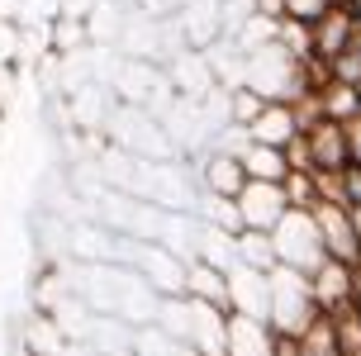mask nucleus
Segmentation results:
<instances>
[{
  "label": "nucleus",
  "instance_id": "nucleus-1",
  "mask_svg": "<svg viewBox=\"0 0 361 356\" xmlns=\"http://www.w3.org/2000/svg\"><path fill=\"white\" fill-rule=\"evenodd\" d=\"M267 323L276 338H300L314 323L324 319L319 304H314V290H309V276L295 266H276L267 276Z\"/></svg>",
  "mask_w": 361,
  "mask_h": 356
},
{
  "label": "nucleus",
  "instance_id": "nucleus-2",
  "mask_svg": "<svg viewBox=\"0 0 361 356\" xmlns=\"http://www.w3.org/2000/svg\"><path fill=\"white\" fill-rule=\"evenodd\" d=\"M271 247H276V266H295V271H314L324 262V238L314 223V209H286L281 223L271 228Z\"/></svg>",
  "mask_w": 361,
  "mask_h": 356
},
{
  "label": "nucleus",
  "instance_id": "nucleus-3",
  "mask_svg": "<svg viewBox=\"0 0 361 356\" xmlns=\"http://www.w3.org/2000/svg\"><path fill=\"white\" fill-rule=\"evenodd\" d=\"M314 223H319V238H324V257L347 262V266L361 271V223H357V214H347L338 200H319V204H314Z\"/></svg>",
  "mask_w": 361,
  "mask_h": 356
},
{
  "label": "nucleus",
  "instance_id": "nucleus-4",
  "mask_svg": "<svg viewBox=\"0 0 361 356\" xmlns=\"http://www.w3.org/2000/svg\"><path fill=\"white\" fill-rule=\"evenodd\" d=\"M305 138V152H309V171L314 176H338L347 161H352V142H347V124L338 119H314V124L300 133Z\"/></svg>",
  "mask_w": 361,
  "mask_h": 356
},
{
  "label": "nucleus",
  "instance_id": "nucleus-5",
  "mask_svg": "<svg viewBox=\"0 0 361 356\" xmlns=\"http://www.w3.org/2000/svg\"><path fill=\"white\" fill-rule=\"evenodd\" d=\"M238 219H243V228H257V233H271L281 223V214L290 209L286 200V185H276V180H247L243 190H238Z\"/></svg>",
  "mask_w": 361,
  "mask_h": 356
},
{
  "label": "nucleus",
  "instance_id": "nucleus-6",
  "mask_svg": "<svg viewBox=\"0 0 361 356\" xmlns=\"http://www.w3.org/2000/svg\"><path fill=\"white\" fill-rule=\"evenodd\" d=\"M352 281H357V266H347V262H333V257H324L319 266L309 271V290H314V304H319V314H338V309H347V300H352Z\"/></svg>",
  "mask_w": 361,
  "mask_h": 356
},
{
  "label": "nucleus",
  "instance_id": "nucleus-7",
  "mask_svg": "<svg viewBox=\"0 0 361 356\" xmlns=\"http://www.w3.org/2000/svg\"><path fill=\"white\" fill-rule=\"evenodd\" d=\"M195 185L200 195H219V200H238V190L247 185V171H243V161L233 152H204L200 157V171H195Z\"/></svg>",
  "mask_w": 361,
  "mask_h": 356
},
{
  "label": "nucleus",
  "instance_id": "nucleus-8",
  "mask_svg": "<svg viewBox=\"0 0 361 356\" xmlns=\"http://www.w3.org/2000/svg\"><path fill=\"white\" fill-rule=\"evenodd\" d=\"M276 333L267 319H247V314H228L224 323V356H276Z\"/></svg>",
  "mask_w": 361,
  "mask_h": 356
},
{
  "label": "nucleus",
  "instance_id": "nucleus-9",
  "mask_svg": "<svg viewBox=\"0 0 361 356\" xmlns=\"http://www.w3.org/2000/svg\"><path fill=\"white\" fill-rule=\"evenodd\" d=\"M247 138L252 142H271V147L295 142L300 138V109H295V100H267L262 114L247 124Z\"/></svg>",
  "mask_w": 361,
  "mask_h": 356
},
{
  "label": "nucleus",
  "instance_id": "nucleus-10",
  "mask_svg": "<svg viewBox=\"0 0 361 356\" xmlns=\"http://www.w3.org/2000/svg\"><path fill=\"white\" fill-rule=\"evenodd\" d=\"M267 276L271 271L233 266L228 271V314H247V319H267Z\"/></svg>",
  "mask_w": 361,
  "mask_h": 356
},
{
  "label": "nucleus",
  "instance_id": "nucleus-11",
  "mask_svg": "<svg viewBox=\"0 0 361 356\" xmlns=\"http://www.w3.org/2000/svg\"><path fill=\"white\" fill-rule=\"evenodd\" d=\"M352 34H357V24L343 15V10H333L324 15L314 29H309V57H319V62H333V57H343L352 48Z\"/></svg>",
  "mask_w": 361,
  "mask_h": 356
},
{
  "label": "nucleus",
  "instance_id": "nucleus-12",
  "mask_svg": "<svg viewBox=\"0 0 361 356\" xmlns=\"http://www.w3.org/2000/svg\"><path fill=\"white\" fill-rule=\"evenodd\" d=\"M238 161H243V171H247V180H281L290 176V161H286V147H271V142H252L247 138V147L238 152Z\"/></svg>",
  "mask_w": 361,
  "mask_h": 356
},
{
  "label": "nucleus",
  "instance_id": "nucleus-13",
  "mask_svg": "<svg viewBox=\"0 0 361 356\" xmlns=\"http://www.w3.org/2000/svg\"><path fill=\"white\" fill-rule=\"evenodd\" d=\"M309 100H314V109H319L324 119H338V124H352V119H361V86L328 81V86L314 90Z\"/></svg>",
  "mask_w": 361,
  "mask_h": 356
},
{
  "label": "nucleus",
  "instance_id": "nucleus-14",
  "mask_svg": "<svg viewBox=\"0 0 361 356\" xmlns=\"http://www.w3.org/2000/svg\"><path fill=\"white\" fill-rule=\"evenodd\" d=\"M185 295L228 309V276L214 271V266H204V262H190V266H185Z\"/></svg>",
  "mask_w": 361,
  "mask_h": 356
},
{
  "label": "nucleus",
  "instance_id": "nucleus-15",
  "mask_svg": "<svg viewBox=\"0 0 361 356\" xmlns=\"http://www.w3.org/2000/svg\"><path fill=\"white\" fill-rule=\"evenodd\" d=\"M233 257H238V266L276 271V247H271V233L238 228V233H233Z\"/></svg>",
  "mask_w": 361,
  "mask_h": 356
},
{
  "label": "nucleus",
  "instance_id": "nucleus-16",
  "mask_svg": "<svg viewBox=\"0 0 361 356\" xmlns=\"http://www.w3.org/2000/svg\"><path fill=\"white\" fill-rule=\"evenodd\" d=\"M333 200H338L347 214L361 219V161H347L343 171L333 176Z\"/></svg>",
  "mask_w": 361,
  "mask_h": 356
},
{
  "label": "nucleus",
  "instance_id": "nucleus-17",
  "mask_svg": "<svg viewBox=\"0 0 361 356\" xmlns=\"http://www.w3.org/2000/svg\"><path fill=\"white\" fill-rule=\"evenodd\" d=\"M262 105H267V100H262V95H257V90H247V86H233L228 90V95H224V109H228V124H252L257 114H262Z\"/></svg>",
  "mask_w": 361,
  "mask_h": 356
},
{
  "label": "nucleus",
  "instance_id": "nucleus-18",
  "mask_svg": "<svg viewBox=\"0 0 361 356\" xmlns=\"http://www.w3.org/2000/svg\"><path fill=\"white\" fill-rule=\"evenodd\" d=\"M281 185H286L290 209H314V204L324 200V195H319V176H314V171H290Z\"/></svg>",
  "mask_w": 361,
  "mask_h": 356
},
{
  "label": "nucleus",
  "instance_id": "nucleus-19",
  "mask_svg": "<svg viewBox=\"0 0 361 356\" xmlns=\"http://www.w3.org/2000/svg\"><path fill=\"white\" fill-rule=\"evenodd\" d=\"M338 10V0H281V19H290V24H305V29H314L324 15H333Z\"/></svg>",
  "mask_w": 361,
  "mask_h": 356
},
{
  "label": "nucleus",
  "instance_id": "nucleus-20",
  "mask_svg": "<svg viewBox=\"0 0 361 356\" xmlns=\"http://www.w3.org/2000/svg\"><path fill=\"white\" fill-rule=\"evenodd\" d=\"M328 81H347V86H361V57L347 48L343 57H333L328 62Z\"/></svg>",
  "mask_w": 361,
  "mask_h": 356
},
{
  "label": "nucleus",
  "instance_id": "nucleus-21",
  "mask_svg": "<svg viewBox=\"0 0 361 356\" xmlns=\"http://www.w3.org/2000/svg\"><path fill=\"white\" fill-rule=\"evenodd\" d=\"M15 57H19V29L0 19V67H10Z\"/></svg>",
  "mask_w": 361,
  "mask_h": 356
},
{
  "label": "nucleus",
  "instance_id": "nucleus-22",
  "mask_svg": "<svg viewBox=\"0 0 361 356\" xmlns=\"http://www.w3.org/2000/svg\"><path fill=\"white\" fill-rule=\"evenodd\" d=\"M100 0H57V10H62V19H81L86 24V15L95 10Z\"/></svg>",
  "mask_w": 361,
  "mask_h": 356
},
{
  "label": "nucleus",
  "instance_id": "nucleus-23",
  "mask_svg": "<svg viewBox=\"0 0 361 356\" xmlns=\"http://www.w3.org/2000/svg\"><path fill=\"white\" fill-rule=\"evenodd\" d=\"M347 142H352V161H361V119L347 124Z\"/></svg>",
  "mask_w": 361,
  "mask_h": 356
},
{
  "label": "nucleus",
  "instance_id": "nucleus-24",
  "mask_svg": "<svg viewBox=\"0 0 361 356\" xmlns=\"http://www.w3.org/2000/svg\"><path fill=\"white\" fill-rule=\"evenodd\" d=\"M347 309H352V319L361 323V271H357V281H352V300H347Z\"/></svg>",
  "mask_w": 361,
  "mask_h": 356
},
{
  "label": "nucleus",
  "instance_id": "nucleus-25",
  "mask_svg": "<svg viewBox=\"0 0 361 356\" xmlns=\"http://www.w3.org/2000/svg\"><path fill=\"white\" fill-rule=\"evenodd\" d=\"M338 10H343L352 24H361V0H338Z\"/></svg>",
  "mask_w": 361,
  "mask_h": 356
},
{
  "label": "nucleus",
  "instance_id": "nucleus-26",
  "mask_svg": "<svg viewBox=\"0 0 361 356\" xmlns=\"http://www.w3.org/2000/svg\"><path fill=\"white\" fill-rule=\"evenodd\" d=\"M352 53L361 57V24H357V34H352Z\"/></svg>",
  "mask_w": 361,
  "mask_h": 356
},
{
  "label": "nucleus",
  "instance_id": "nucleus-27",
  "mask_svg": "<svg viewBox=\"0 0 361 356\" xmlns=\"http://www.w3.org/2000/svg\"><path fill=\"white\" fill-rule=\"evenodd\" d=\"M357 223H361V219H357Z\"/></svg>",
  "mask_w": 361,
  "mask_h": 356
}]
</instances>
